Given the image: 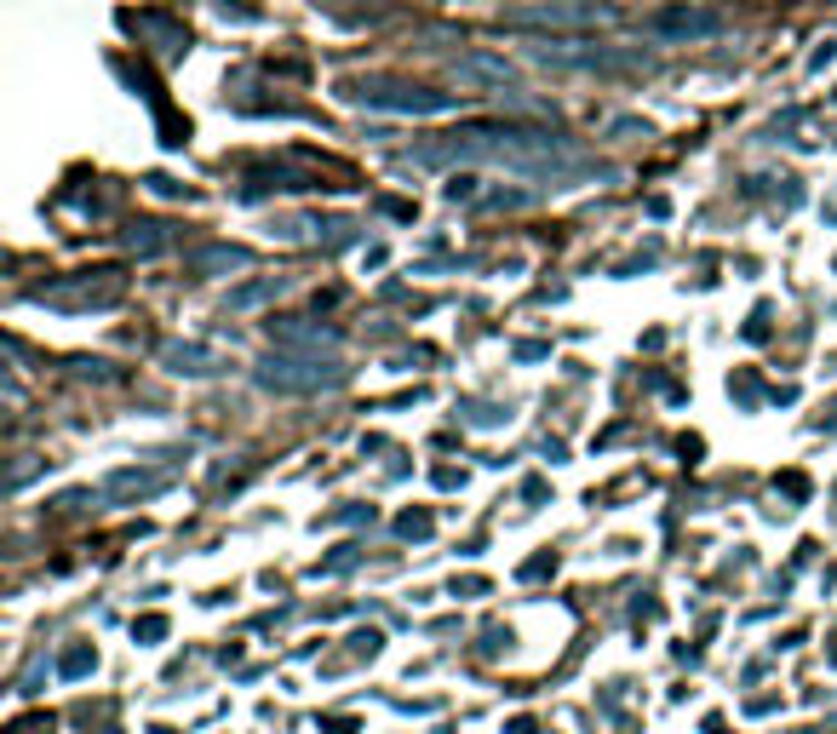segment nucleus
<instances>
[{
    "label": "nucleus",
    "instance_id": "nucleus-1",
    "mask_svg": "<svg viewBox=\"0 0 837 734\" xmlns=\"http://www.w3.org/2000/svg\"><path fill=\"white\" fill-rule=\"evenodd\" d=\"M345 98L361 110H379V115H453L459 110L453 92H425V86H401V81H345Z\"/></svg>",
    "mask_w": 837,
    "mask_h": 734
},
{
    "label": "nucleus",
    "instance_id": "nucleus-2",
    "mask_svg": "<svg viewBox=\"0 0 837 734\" xmlns=\"http://www.w3.org/2000/svg\"><path fill=\"white\" fill-rule=\"evenodd\" d=\"M258 379L276 385V390H316V385H339L345 367H339V361H293V356H271Z\"/></svg>",
    "mask_w": 837,
    "mask_h": 734
},
{
    "label": "nucleus",
    "instance_id": "nucleus-3",
    "mask_svg": "<svg viewBox=\"0 0 837 734\" xmlns=\"http://www.w3.org/2000/svg\"><path fill=\"white\" fill-rule=\"evenodd\" d=\"M511 23H522V29H533V23H551V29H585V23H602L609 18V7H596V0H551V7H517V12H506Z\"/></svg>",
    "mask_w": 837,
    "mask_h": 734
},
{
    "label": "nucleus",
    "instance_id": "nucleus-4",
    "mask_svg": "<svg viewBox=\"0 0 837 734\" xmlns=\"http://www.w3.org/2000/svg\"><path fill=\"white\" fill-rule=\"evenodd\" d=\"M717 29H723L717 12H688V7H665V12L649 18L654 41H706V35H717Z\"/></svg>",
    "mask_w": 837,
    "mask_h": 734
},
{
    "label": "nucleus",
    "instance_id": "nucleus-5",
    "mask_svg": "<svg viewBox=\"0 0 837 734\" xmlns=\"http://www.w3.org/2000/svg\"><path fill=\"white\" fill-rule=\"evenodd\" d=\"M540 63H557V70H614V52H602V47H591V41H533L528 47Z\"/></svg>",
    "mask_w": 837,
    "mask_h": 734
},
{
    "label": "nucleus",
    "instance_id": "nucleus-6",
    "mask_svg": "<svg viewBox=\"0 0 837 734\" xmlns=\"http://www.w3.org/2000/svg\"><path fill=\"white\" fill-rule=\"evenodd\" d=\"M453 75H459L465 86H499V92H506V86L517 81V70H511L506 58H493V52H471V58H459V63H453Z\"/></svg>",
    "mask_w": 837,
    "mask_h": 734
},
{
    "label": "nucleus",
    "instance_id": "nucleus-7",
    "mask_svg": "<svg viewBox=\"0 0 837 734\" xmlns=\"http://www.w3.org/2000/svg\"><path fill=\"white\" fill-rule=\"evenodd\" d=\"M166 361H173V374H218L224 356L207 350V345H173L166 350Z\"/></svg>",
    "mask_w": 837,
    "mask_h": 734
},
{
    "label": "nucleus",
    "instance_id": "nucleus-8",
    "mask_svg": "<svg viewBox=\"0 0 837 734\" xmlns=\"http://www.w3.org/2000/svg\"><path fill=\"white\" fill-rule=\"evenodd\" d=\"M166 482V471H115L104 482V493H155Z\"/></svg>",
    "mask_w": 837,
    "mask_h": 734
},
{
    "label": "nucleus",
    "instance_id": "nucleus-9",
    "mask_svg": "<svg viewBox=\"0 0 837 734\" xmlns=\"http://www.w3.org/2000/svg\"><path fill=\"white\" fill-rule=\"evenodd\" d=\"M271 293H282V282L271 287V282H258V287H242L236 298H229V305H236V310H247V305H258V298H271Z\"/></svg>",
    "mask_w": 837,
    "mask_h": 734
}]
</instances>
